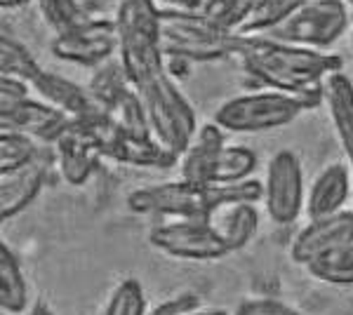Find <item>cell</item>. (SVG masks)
<instances>
[{
    "label": "cell",
    "instance_id": "27",
    "mask_svg": "<svg viewBox=\"0 0 353 315\" xmlns=\"http://www.w3.org/2000/svg\"><path fill=\"white\" fill-rule=\"evenodd\" d=\"M38 10H41L45 26L52 28L54 36L73 31V28L88 24L90 19H99V17L90 14L83 0H38Z\"/></svg>",
    "mask_w": 353,
    "mask_h": 315
},
{
    "label": "cell",
    "instance_id": "37",
    "mask_svg": "<svg viewBox=\"0 0 353 315\" xmlns=\"http://www.w3.org/2000/svg\"><path fill=\"white\" fill-rule=\"evenodd\" d=\"M28 3H31V0H0V8L3 10H21V8H26Z\"/></svg>",
    "mask_w": 353,
    "mask_h": 315
},
{
    "label": "cell",
    "instance_id": "30",
    "mask_svg": "<svg viewBox=\"0 0 353 315\" xmlns=\"http://www.w3.org/2000/svg\"><path fill=\"white\" fill-rule=\"evenodd\" d=\"M104 315H149L146 313L144 287L134 278H128L113 289Z\"/></svg>",
    "mask_w": 353,
    "mask_h": 315
},
{
    "label": "cell",
    "instance_id": "9",
    "mask_svg": "<svg viewBox=\"0 0 353 315\" xmlns=\"http://www.w3.org/2000/svg\"><path fill=\"white\" fill-rule=\"evenodd\" d=\"M264 207L269 219L278 226L294 223L306 207L304 167L299 156L290 148L276 151L266 165Z\"/></svg>",
    "mask_w": 353,
    "mask_h": 315
},
{
    "label": "cell",
    "instance_id": "24",
    "mask_svg": "<svg viewBox=\"0 0 353 315\" xmlns=\"http://www.w3.org/2000/svg\"><path fill=\"white\" fill-rule=\"evenodd\" d=\"M257 163V153L252 148L226 144L217 156V163H214L212 184H238V181L252 179Z\"/></svg>",
    "mask_w": 353,
    "mask_h": 315
},
{
    "label": "cell",
    "instance_id": "23",
    "mask_svg": "<svg viewBox=\"0 0 353 315\" xmlns=\"http://www.w3.org/2000/svg\"><path fill=\"white\" fill-rule=\"evenodd\" d=\"M41 71L43 68L36 61V57L31 54V50L19 38L8 33V28H3V38H0V76H14L31 85L33 78Z\"/></svg>",
    "mask_w": 353,
    "mask_h": 315
},
{
    "label": "cell",
    "instance_id": "33",
    "mask_svg": "<svg viewBox=\"0 0 353 315\" xmlns=\"http://www.w3.org/2000/svg\"><path fill=\"white\" fill-rule=\"evenodd\" d=\"M198 308H201V296L193 294V292H186V294L172 296V299L158 303L149 315H186L191 311H198Z\"/></svg>",
    "mask_w": 353,
    "mask_h": 315
},
{
    "label": "cell",
    "instance_id": "13",
    "mask_svg": "<svg viewBox=\"0 0 353 315\" xmlns=\"http://www.w3.org/2000/svg\"><path fill=\"white\" fill-rule=\"evenodd\" d=\"M353 196V174L344 163H332L318 172L311 188L306 191V216L321 219V216L337 214L349 207V198Z\"/></svg>",
    "mask_w": 353,
    "mask_h": 315
},
{
    "label": "cell",
    "instance_id": "38",
    "mask_svg": "<svg viewBox=\"0 0 353 315\" xmlns=\"http://www.w3.org/2000/svg\"><path fill=\"white\" fill-rule=\"evenodd\" d=\"M186 315H229V313L221 311V308H217V311H201V308H198V311H191V313H186Z\"/></svg>",
    "mask_w": 353,
    "mask_h": 315
},
{
    "label": "cell",
    "instance_id": "10",
    "mask_svg": "<svg viewBox=\"0 0 353 315\" xmlns=\"http://www.w3.org/2000/svg\"><path fill=\"white\" fill-rule=\"evenodd\" d=\"M52 54L66 64L97 68L118 54L116 17H99L52 38Z\"/></svg>",
    "mask_w": 353,
    "mask_h": 315
},
{
    "label": "cell",
    "instance_id": "15",
    "mask_svg": "<svg viewBox=\"0 0 353 315\" xmlns=\"http://www.w3.org/2000/svg\"><path fill=\"white\" fill-rule=\"evenodd\" d=\"M226 146L224 130L217 123H205L179 158V179L191 184H212V170L217 156Z\"/></svg>",
    "mask_w": 353,
    "mask_h": 315
},
{
    "label": "cell",
    "instance_id": "12",
    "mask_svg": "<svg viewBox=\"0 0 353 315\" xmlns=\"http://www.w3.org/2000/svg\"><path fill=\"white\" fill-rule=\"evenodd\" d=\"M68 125H71V118L66 113H61L59 108L50 106L43 99H33V96L12 106L10 111H0V128L28 134L45 146H52L66 132Z\"/></svg>",
    "mask_w": 353,
    "mask_h": 315
},
{
    "label": "cell",
    "instance_id": "8",
    "mask_svg": "<svg viewBox=\"0 0 353 315\" xmlns=\"http://www.w3.org/2000/svg\"><path fill=\"white\" fill-rule=\"evenodd\" d=\"M149 245L165 256L181 261H214L231 254L226 243L212 228L208 216L201 219H170L151 228Z\"/></svg>",
    "mask_w": 353,
    "mask_h": 315
},
{
    "label": "cell",
    "instance_id": "26",
    "mask_svg": "<svg viewBox=\"0 0 353 315\" xmlns=\"http://www.w3.org/2000/svg\"><path fill=\"white\" fill-rule=\"evenodd\" d=\"M106 116L111 118L113 128L118 132H123V134L153 136L149 118H146V108L141 104L134 88L130 90V92H125L118 101H113V104L106 108Z\"/></svg>",
    "mask_w": 353,
    "mask_h": 315
},
{
    "label": "cell",
    "instance_id": "21",
    "mask_svg": "<svg viewBox=\"0 0 353 315\" xmlns=\"http://www.w3.org/2000/svg\"><path fill=\"white\" fill-rule=\"evenodd\" d=\"M88 92L92 94V99L99 104L101 108H109L113 101H118L125 92L132 90V83H130V76L125 71L121 57H113V59L104 61L101 66L94 68V73L88 80Z\"/></svg>",
    "mask_w": 353,
    "mask_h": 315
},
{
    "label": "cell",
    "instance_id": "16",
    "mask_svg": "<svg viewBox=\"0 0 353 315\" xmlns=\"http://www.w3.org/2000/svg\"><path fill=\"white\" fill-rule=\"evenodd\" d=\"M45 179H48V160H45V156L38 163L28 165V167L3 174V179H0V219L8 221L21 214L43 191Z\"/></svg>",
    "mask_w": 353,
    "mask_h": 315
},
{
    "label": "cell",
    "instance_id": "31",
    "mask_svg": "<svg viewBox=\"0 0 353 315\" xmlns=\"http://www.w3.org/2000/svg\"><path fill=\"white\" fill-rule=\"evenodd\" d=\"M31 85L14 76H0V111H10L12 106L28 99Z\"/></svg>",
    "mask_w": 353,
    "mask_h": 315
},
{
    "label": "cell",
    "instance_id": "32",
    "mask_svg": "<svg viewBox=\"0 0 353 315\" xmlns=\"http://www.w3.org/2000/svg\"><path fill=\"white\" fill-rule=\"evenodd\" d=\"M236 315H301V313L276 299H248L236 308Z\"/></svg>",
    "mask_w": 353,
    "mask_h": 315
},
{
    "label": "cell",
    "instance_id": "14",
    "mask_svg": "<svg viewBox=\"0 0 353 315\" xmlns=\"http://www.w3.org/2000/svg\"><path fill=\"white\" fill-rule=\"evenodd\" d=\"M31 90L41 96L43 101H48L50 106L66 113L71 120L92 116L97 111H104V108L92 99V94L88 92L85 85H78V83H73V80L59 76V73L45 71V68L33 78Z\"/></svg>",
    "mask_w": 353,
    "mask_h": 315
},
{
    "label": "cell",
    "instance_id": "19",
    "mask_svg": "<svg viewBox=\"0 0 353 315\" xmlns=\"http://www.w3.org/2000/svg\"><path fill=\"white\" fill-rule=\"evenodd\" d=\"M208 221L219 233L231 252L243 250L259 228L257 203H224L208 214Z\"/></svg>",
    "mask_w": 353,
    "mask_h": 315
},
{
    "label": "cell",
    "instance_id": "29",
    "mask_svg": "<svg viewBox=\"0 0 353 315\" xmlns=\"http://www.w3.org/2000/svg\"><path fill=\"white\" fill-rule=\"evenodd\" d=\"M257 0H203L201 12L229 33H238L250 19Z\"/></svg>",
    "mask_w": 353,
    "mask_h": 315
},
{
    "label": "cell",
    "instance_id": "28",
    "mask_svg": "<svg viewBox=\"0 0 353 315\" xmlns=\"http://www.w3.org/2000/svg\"><path fill=\"white\" fill-rule=\"evenodd\" d=\"M304 3L306 0H257L252 14L238 31V36H261L273 31Z\"/></svg>",
    "mask_w": 353,
    "mask_h": 315
},
{
    "label": "cell",
    "instance_id": "34",
    "mask_svg": "<svg viewBox=\"0 0 353 315\" xmlns=\"http://www.w3.org/2000/svg\"><path fill=\"white\" fill-rule=\"evenodd\" d=\"M92 17H116L123 0H83Z\"/></svg>",
    "mask_w": 353,
    "mask_h": 315
},
{
    "label": "cell",
    "instance_id": "18",
    "mask_svg": "<svg viewBox=\"0 0 353 315\" xmlns=\"http://www.w3.org/2000/svg\"><path fill=\"white\" fill-rule=\"evenodd\" d=\"M325 106L353 174V80L344 71L332 73L325 80Z\"/></svg>",
    "mask_w": 353,
    "mask_h": 315
},
{
    "label": "cell",
    "instance_id": "40",
    "mask_svg": "<svg viewBox=\"0 0 353 315\" xmlns=\"http://www.w3.org/2000/svg\"><path fill=\"white\" fill-rule=\"evenodd\" d=\"M346 5H349V8H351V12H353V0H346Z\"/></svg>",
    "mask_w": 353,
    "mask_h": 315
},
{
    "label": "cell",
    "instance_id": "5",
    "mask_svg": "<svg viewBox=\"0 0 353 315\" xmlns=\"http://www.w3.org/2000/svg\"><path fill=\"white\" fill-rule=\"evenodd\" d=\"M161 48L165 57H179L191 64H210L233 57L236 33L219 28L201 10L161 8Z\"/></svg>",
    "mask_w": 353,
    "mask_h": 315
},
{
    "label": "cell",
    "instance_id": "6",
    "mask_svg": "<svg viewBox=\"0 0 353 315\" xmlns=\"http://www.w3.org/2000/svg\"><path fill=\"white\" fill-rule=\"evenodd\" d=\"M304 108L294 96L276 90H259V92H245L226 99L214 111V123L224 132L250 134V132L278 130L294 123Z\"/></svg>",
    "mask_w": 353,
    "mask_h": 315
},
{
    "label": "cell",
    "instance_id": "36",
    "mask_svg": "<svg viewBox=\"0 0 353 315\" xmlns=\"http://www.w3.org/2000/svg\"><path fill=\"white\" fill-rule=\"evenodd\" d=\"M26 315H54V313H52V308H50L45 301H33L31 306H28Z\"/></svg>",
    "mask_w": 353,
    "mask_h": 315
},
{
    "label": "cell",
    "instance_id": "35",
    "mask_svg": "<svg viewBox=\"0 0 353 315\" xmlns=\"http://www.w3.org/2000/svg\"><path fill=\"white\" fill-rule=\"evenodd\" d=\"M163 10H201L203 0H156Z\"/></svg>",
    "mask_w": 353,
    "mask_h": 315
},
{
    "label": "cell",
    "instance_id": "4",
    "mask_svg": "<svg viewBox=\"0 0 353 315\" xmlns=\"http://www.w3.org/2000/svg\"><path fill=\"white\" fill-rule=\"evenodd\" d=\"M134 90L146 108L153 136L176 158H181L198 132V118L181 94L176 80L168 73V66L141 80Z\"/></svg>",
    "mask_w": 353,
    "mask_h": 315
},
{
    "label": "cell",
    "instance_id": "2",
    "mask_svg": "<svg viewBox=\"0 0 353 315\" xmlns=\"http://www.w3.org/2000/svg\"><path fill=\"white\" fill-rule=\"evenodd\" d=\"M259 200H264V181L254 176L238 184H191L176 179L134 188L128 196V207L134 214L201 219L224 203H259Z\"/></svg>",
    "mask_w": 353,
    "mask_h": 315
},
{
    "label": "cell",
    "instance_id": "17",
    "mask_svg": "<svg viewBox=\"0 0 353 315\" xmlns=\"http://www.w3.org/2000/svg\"><path fill=\"white\" fill-rule=\"evenodd\" d=\"M106 158L130 167H170L179 163L172 151H168L156 136H130L123 132H113L106 144Z\"/></svg>",
    "mask_w": 353,
    "mask_h": 315
},
{
    "label": "cell",
    "instance_id": "7",
    "mask_svg": "<svg viewBox=\"0 0 353 315\" xmlns=\"http://www.w3.org/2000/svg\"><path fill=\"white\" fill-rule=\"evenodd\" d=\"M351 17L353 12L346 0H306L281 26L261 36L301 48L327 50L349 33Z\"/></svg>",
    "mask_w": 353,
    "mask_h": 315
},
{
    "label": "cell",
    "instance_id": "3",
    "mask_svg": "<svg viewBox=\"0 0 353 315\" xmlns=\"http://www.w3.org/2000/svg\"><path fill=\"white\" fill-rule=\"evenodd\" d=\"M118 57L132 88L165 68L161 48V8L156 0H123L116 12Z\"/></svg>",
    "mask_w": 353,
    "mask_h": 315
},
{
    "label": "cell",
    "instance_id": "39",
    "mask_svg": "<svg viewBox=\"0 0 353 315\" xmlns=\"http://www.w3.org/2000/svg\"><path fill=\"white\" fill-rule=\"evenodd\" d=\"M349 40H351V50H353V17H351V28H349Z\"/></svg>",
    "mask_w": 353,
    "mask_h": 315
},
{
    "label": "cell",
    "instance_id": "22",
    "mask_svg": "<svg viewBox=\"0 0 353 315\" xmlns=\"http://www.w3.org/2000/svg\"><path fill=\"white\" fill-rule=\"evenodd\" d=\"M45 156L41 148V141H36L33 136L21 134V132L3 130L0 134V174H10L21 167L38 163Z\"/></svg>",
    "mask_w": 353,
    "mask_h": 315
},
{
    "label": "cell",
    "instance_id": "1",
    "mask_svg": "<svg viewBox=\"0 0 353 315\" xmlns=\"http://www.w3.org/2000/svg\"><path fill=\"white\" fill-rule=\"evenodd\" d=\"M233 57L245 76L264 85L266 90L294 96L304 111L325 104V80L344 66V59L330 50L301 48L269 36L238 33Z\"/></svg>",
    "mask_w": 353,
    "mask_h": 315
},
{
    "label": "cell",
    "instance_id": "20",
    "mask_svg": "<svg viewBox=\"0 0 353 315\" xmlns=\"http://www.w3.org/2000/svg\"><path fill=\"white\" fill-rule=\"evenodd\" d=\"M0 308L10 315L28 311L26 276L17 254L5 243H0Z\"/></svg>",
    "mask_w": 353,
    "mask_h": 315
},
{
    "label": "cell",
    "instance_id": "25",
    "mask_svg": "<svg viewBox=\"0 0 353 315\" xmlns=\"http://www.w3.org/2000/svg\"><path fill=\"white\" fill-rule=\"evenodd\" d=\"M306 271L327 285H353V243L341 245L306 263Z\"/></svg>",
    "mask_w": 353,
    "mask_h": 315
},
{
    "label": "cell",
    "instance_id": "11",
    "mask_svg": "<svg viewBox=\"0 0 353 315\" xmlns=\"http://www.w3.org/2000/svg\"><path fill=\"white\" fill-rule=\"evenodd\" d=\"M353 243V210H341L337 214L309 219L290 245V256L294 263L306 266L325 252Z\"/></svg>",
    "mask_w": 353,
    "mask_h": 315
}]
</instances>
